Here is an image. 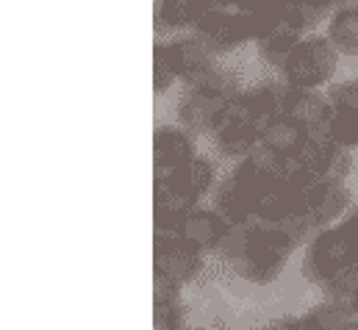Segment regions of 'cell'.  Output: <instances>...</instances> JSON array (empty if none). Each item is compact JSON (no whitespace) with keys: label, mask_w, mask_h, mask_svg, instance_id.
Returning a JSON list of instances; mask_svg holds the SVG:
<instances>
[{"label":"cell","mask_w":358,"mask_h":330,"mask_svg":"<svg viewBox=\"0 0 358 330\" xmlns=\"http://www.w3.org/2000/svg\"><path fill=\"white\" fill-rule=\"evenodd\" d=\"M358 264V245L342 225L322 228L303 252L300 280L317 289H325L339 272Z\"/></svg>","instance_id":"cell-1"},{"label":"cell","mask_w":358,"mask_h":330,"mask_svg":"<svg viewBox=\"0 0 358 330\" xmlns=\"http://www.w3.org/2000/svg\"><path fill=\"white\" fill-rule=\"evenodd\" d=\"M339 53L328 42V36H306L286 59L283 81L303 92H317L322 83H328L336 73Z\"/></svg>","instance_id":"cell-2"},{"label":"cell","mask_w":358,"mask_h":330,"mask_svg":"<svg viewBox=\"0 0 358 330\" xmlns=\"http://www.w3.org/2000/svg\"><path fill=\"white\" fill-rule=\"evenodd\" d=\"M214 145L220 148L222 156L239 159V162L253 156L256 148L262 145V125L250 114L245 94H236L225 106V111H222V117L214 128Z\"/></svg>","instance_id":"cell-3"},{"label":"cell","mask_w":358,"mask_h":330,"mask_svg":"<svg viewBox=\"0 0 358 330\" xmlns=\"http://www.w3.org/2000/svg\"><path fill=\"white\" fill-rule=\"evenodd\" d=\"M153 278H162L180 292L206 272V252L186 245L178 234H156L153 242Z\"/></svg>","instance_id":"cell-4"},{"label":"cell","mask_w":358,"mask_h":330,"mask_svg":"<svg viewBox=\"0 0 358 330\" xmlns=\"http://www.w3.org/2000/svg\"><path fill=\"white\" fill-rule=\"evenodd\" d=\"M194 36L211 56H220V53H231L234 48L253 39V31H250V20L245 11L208 8L203 14V20L194 25Z\"/></svg>","instance_id":"cell-5"},{"label":"cell","mask_w":358,"mask_h":330,"mask_svg":"<svg viewBox=\"0 0 358 330\" xmlns=\"http://www.w3.org/2000/svg\"><path fill=\"white\" fill-rule=\"evenodd\" d=\"M234 97H222L206 86H189V92L178 100V120L180 125L192 134H214L225 106Z\"/></svg>","instance_id":"cell-6"},{"label":"cell","mask_w":358,"mask_h":330,"mask_svg":"<svg viewBox=\"0 0 358 330\" xmlns=\"http://www.w3.org/2000/svg\"><path fill=\"white\" fill-rule=\"evenodd\" d=\"M350 206V192L345 180L320 178L306 189V217L314 222L317 231L331 228Z\"/></svg>","instance_id":"cell-7"},{"label":"cell","mask_w":358,"mask_h":330,"mask_svg":"<svg viewBox=\"0 0 358 330\" xmlns=\"http://www.w3.org/2000/svg\"><path fill=\"white\" fill-rule=\"evenodd\" d=\"M228 228L231 225L214 208H200L197 206V208H192L189 214L180 217L176 234H178L186 245H192V248L200 250V252H217L222 236L228 234Z\"/></svg>","instance_id":"cell-8"},{"label":"cell","mask_w":358,"mask_h":330,"mask_svg":"<svg viewBox=\"0 0 358 330\" xmlns=\"http://www.w3.org/2000/svg\"><path fill=\"white\" fill-rule=\"evenodd\" d=\"M167 56H170V64H173L176 76L183 78L189 86L203 83L214 73V56L200 45V39L194 34L173 39L167 45Z\"/></svg>","instance_id":"cell-9"},{"label":"cell","mask_w":358,"mask_h":330,"mask_svg":"<svg viewBox=\"0 0 358 330\" xmlns=\"http://www.w3.org/2000/svg\"><path fill=\"white\" fill-rule=\"evenodd\" d=\"M262 148L280 162L297 159L308 148V128L297 117H275L262 128Z\"/></svg>","instance_id":"cell-10"},{"label":"cell","mask_w":358,"mask_h":330,"mask_svg":"<svg viewBox=\"0 0 358 330\" xmlns=\"http://www.w3.org/2000/svg\"><path fill=\"white\" fill-rule=\"evenodd\" d=\"M194 142L189 136V131H180L173 125L156 128L153 134V159H156V169L159 175L176 172L183 164H189L194 159Z\"/></svg>","instance_id":"cell-11"},{"label":"cell","mask_w":358,"mask_h":330,"mask_svg":"<svg viewBox=\"0 0 358 330\" xmlns=\"http://www.w3.org/2000/svg\"><path fill=\"white\" fill-rule=\"evenodd\" d=\"M328 42L339 56L358 59V6H345L331 17Z\"/></svg>","instance_id":"cell-12"},{"label":"cell","mask_w":358,"mask_h":330,"mask_svg":"<svg viewBox=\"0 0 358 330\" xmlns=\"http://www.w3.org/2000/svg\"><path fill=\"white\" fill-rule=\"evenodd\" d=\"M303 39H306L303 31H297L294 25H289L286 20H280L269 34H264V36L259 39V53L267 59L269 64L283 67L286 59H289V53H292Z\"/></svg>","instance_id":"cell-13"},{"label":"cell","mask_w":358,"mask_h":330,"mask_svg":"<svg viewBox=\"0 0 358 330\" xmlns=\"http://www.w3.org/2000/svg\"><path fill=\"white\" fill-rule=\"evenodd\" d=\"M208 0H162L159 3V25L178 31V28H194L203 14L208 11Z\"/></svg>","instance_id":"cell-14"},{"label":"cell","mask_w":358,"mask_h":330,"mask_svg":"<svg viewBox=\"0 0 358 330\" xmlns=\"http://www.w3.org/2000/svg\"><path fill=\"white\" fill-rule=\"evenodd\" d=\"M306 320L317 330H348L353 325L356 314H353L350 303L325 297V300H320L317 306H311V308L306 311Z\"/></svg>","instance_id":"cell-15"},{"label":"cell","mask_w":358,"mask_h":330,"mask_svg":"<svg viewBox=\"0 0 358 330\" xmlns=\"http://www.w3.org/2000/svg\"><path fill=\"white\" fill-rule=\"evenodd\" d=\"M214 211H217L228 225H253V222H256L253 211L234 194V189H231L228 180H225V183L217 189V194H214Z\"/></svg>","instance_id":"cell-16"},{"label":"cell","mask_w":358,"mask_h":330,"mask_svg":"<svg viewBox=\"0 0 358 330\" xmlns=\"http://www.w3.org/2000/svg\"><path fill=\"white\" fill-rule=\"evenodd\" d=\"M256 225V222H253ZM253 225H231L228 234L222 236L220 248H217V258L225 264V266H236L245 261L248 255V245H250V228Z\"/></svg>","instance_id":"cell-17"},{"label":"cell","mask_w":358,"mask_h":330,"mask_svg":"<svg viewBox=\"0 0 358 330\" xmlns=\"http://www.w3.org/2000/svg\"><path fill=\"white\" fill-rule=\"evenodd\" d=\"M328 134H331L334 145H339L342 150H353V148H358V114L334 111L331 125H328Z\"/></svg>","instance_id":"cell-18"},{"label":"cell","mask_w":358,"mask_h":330,"mask_svg":"<svg viewBox=\"0 0 358 330\" xmlns=\"http://www.w3.org/2000/svg\"><path fill=\"white\" fill-rule=\"evenodd\" d=\"M328 103L334 111H342V114H358V78L350 81H342L336 86L328 89Z\"/></svg>","instance_id":"cell-19"},{"label":"cell","mask_w":358,"mask_h":330,"mask_svg":"<svg viewBox=\"0 0 358 330\" xmlns=\"http://www.w3.org/2000/svg\"><path fill=\"white\" fill-rule=\"evenodd\" d=\"M176 81H178V76L170 64L167 45H156V50H153V89H156V94L170 92V86Z\"/></svg>","instance_id":"cell-20"},{"label":"cell","mask_w":358,"mask_h":330,"mask_svg":"<svg viewBox=\"0 0 358 330\" xmlns=\"http://www.w3.org/2000/svg\"><path fill=\"white\" fill-rule=\"evenodd\" d=\"M342 228H345V231L353 236V242L358 245V208L350 214V217H348V220H345V222H342Z\"/></svg>","instance_id":"cell-21"},{"label":"cell","mask_w":358,"mask_h":330,"mask_svg":"<svg viewBox=\"0 0 358 330\" xmlns=\"http://www.w3.org/2000/svg\"><path fill=\"white\" fill-rule=\"evenodd\" d=\"M350 308H353V314L358 317V292L353 294V297H350Z\"/></svg>","instance_id":"cell-22"},{"label":"cell","mask_w":358,"mask_h":330,"mask_svg":"<svg viewBox=\"0 0 358 330\" xmlns=\"http://www.w3.org/2000/svg\"><path fill=\"white\" fill-rule=\"evenodd\" d=\"M253 330H262V328H253Z\"/></svg>","instance_id":"cell-23"}]
</instances>
